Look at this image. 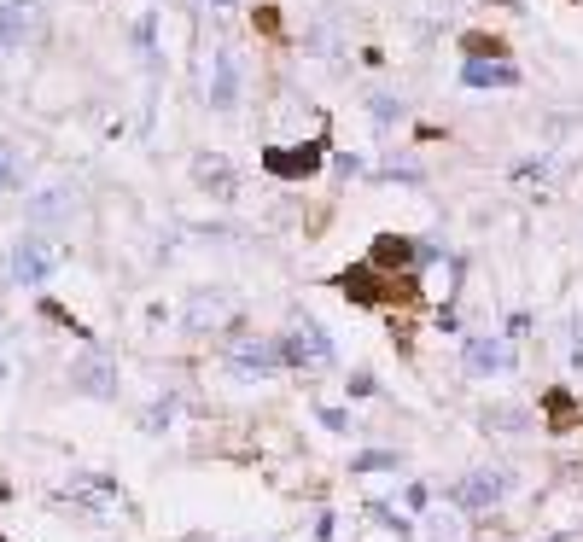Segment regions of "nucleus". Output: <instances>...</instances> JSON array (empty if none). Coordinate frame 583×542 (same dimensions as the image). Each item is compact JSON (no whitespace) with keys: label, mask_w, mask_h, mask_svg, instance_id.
Masks as SVG:
<instances>
[{"label":"nucleus","mask_w":583,"mask_h":542,"mask_svg":"<svg viewBox=\"0 0 583 542\" xmlns=\"http://www.w3.org/2000/svg\"><path fill=\"white\" fill-rule=\"evenodd\" d=\"M12 187H18V170H12V158L0 152V193H12Z\"/></svg>","instance_id":"obj_22"},{"label":"nucleus","mask_w":583,"mask_h":542,"mask_svg":"<svg viewBox=\"0 0 583 542\" xmlns=\"http://www.w3.org/2000/svg\"><path fill=\"white\" fill-rule=\"evenodd\" d=\"M374 373H350V397H374Z\"/></svg>","instance_id":"obj_20"},{"label":"nucleus","mask_w":583,"mask_h":542,"mask_svg":"<svg viewBox=\"0 0 583 542\" xmlns=\"http://www.w3.org/2000/svg\"><path fill=\"white\" fill-rule=\"evenodd\" d=\"M321 426H327V432H350V414H344V408H321Z\"/></svg>","instance_id":"obj_19"},{"label":"nucleus","mask_w":583,"mask_h":542,"mask_svg":"<svg viewBox=\"0 0 583 542\" xmlns=\"http://www.w3.org/2000/svg\"><path fill=\"white\" fill-rule=\"evenodd\" d=\"M403 467V455L397 449H368V455H356L350 461V473H397Z\"/></svg>","instance_id":"obj_17"},{"label":"nucleus","mask_w":583,"mask_h":542,"mask_svg":"<svg viewBox=\"0 0 583 542\" xmlns=\"http://www.w3.org/2000/svg\"><path fill=\"white\" fill-rule=\"evenodd\" d=\"M59 263H65V245H53L47 234L12 239V251H6V286H47Z\"/></svg>","instance_id":"obj_1"},{"label":"nucleus","mask_w":583,"mask_h":542,"mask_svg":"<svg viewBox=\"0 0 583 542\" xmlns=\"http://www.w3.org/2000/svg\"><path fill=\"white\" fill-rule=\"evenodd\" d=\"M461 76H467V88H514V82H519V70H514V65H502V59H496V65L473 59V65L461 70Z\"/></svg>","instance_id":"obj_14"},{"label":"nucleus","mask_w":583,"mask_h":542,"mask_svg":"<svg viewBox=\"0 0 583 542\" xmlns=\"http://www.w3.org/2000/svg\"><path fill=\"white\" fill-rule=\"evenodd\" d=\"M368 263H374V269H414V263H420V245L403 239V234H379Z\"/></svg>","instance_id":"obj_12"},{"label":"nucleus","mask_w":583,"mask_h":542,"mask_svg":"<svg viewBox=\"0 0 583 542\" xmlns=\"http://www.w3.org/2000/svg\"><path fill=\"white\" fill-rule=\"evenodd\" d=\"M222 315H228V298H222V292H193V298H187V333L222 327Z\"/></svg>","instance_id":"obj_13"},{"label":"nucleus","mask_w":583,"mask_h":542,"mask_svg":"<svg viewBox=\"0 0 583 542\" xmlns=\"http://www.w3.org/2000/svg\"><path fill=\"white\" fill-rule=\"evenodd\" d=\"M35 12H41V0H0V53L24 47V35L35 30Z\"/></svg>","instance_id":"obj_9"},{"label":"nucleus","mask_w":583,"mask_h":542,"mask_svg":"<svg viewBox=\"0 0 583 542\" xmlns=\"http://www.w3.org/2000/svg\"><path fill=\"white\" fill-rule=\"evenodd\" d=\"M70 391H76V397H100V403H111V397L123 391V379H117V362H111L105 350H88V356L70 368Z\"/></svg>","instance_id":"obj_6"},{"label":"nucleus","mask_w":583,"mask_h":542,"mask_svg":"<svg viewBox=\"0 0 583 542\" xmlns=\"http://www.w3.org/2000/svg\"><path fill=\"white\" fill-rule=\"evenodd\" d=\"M234 100H240V53L216 47L210 53V111H234Z\"/></svg>","instance_id":"obj_8"},{"label":"nucleus","mask_w":583,"mask_h":542,"mask_svg":"<svg viewBox=\"0 0 583 542\" xmlns=\"http://www.w3.org/2000/svg\"><path fill=\"white\" fill-rule=\"evenodd\" d=\"M397 111H403V105L391 100V94H379V100H374V117H379V123H391V117H397Z\"/></svg>","instance_id":"obj_21"},{"label":"nucleus","mask_w":583,"mask_h":542,"mask_svg":"<svg viewBox=\"0 0 583 542\" xmlns=\"http://www.w3.org/2000/svg\"><path fill=\"white\" fill-rule=\"evenodd\" d=\"M280 368H286V362H280V339H263V333L228 339V373H234V379H275Z\"/></svg>","instance_id":"obj_3"},{"label":"nucleus","mask_w":583,"mask_h":542,"mask_svg":"<svg viewBox=\"0 0 583 542\" xmlns=\"http://www.w3.org/2000/svg\"><path fill=\"white\" fill-rule=\"evenodd\" d=\"M321 158H327V140H309L304 152H269L263 164H269V175L298 181V175H315V170H321Z\"/></svg>","instance_id":"obj_11"},{"label":"nucleus","mask_w":583,"mask_h":542,"mask_svg":"<svg viewBox=\"0 0 583 542\" xmlns=\"http://www.w3.org/2000/svg\"><path fill=\"white\" fill-rule=\"evenodd\" d=\"M70 210H76V187H41L24 199V216H30L35 228H47V222H65Z\"/></svg>","instance_id":"obj_10"},{"label":"nucleus","mask_w":583,"mask_h":542,"mask_svg":"<svg viewBox=\"0 0 583 542\" xmlns=\"http://www.w3.org/2000/svg\"><path fill=\"white\" fill-rule=\"evenodd\" d=\"M496 420V432H525V408H496V414H484V426Z\"/></svg>","instance_id":"obj_18"},{"label":"nucleus","mask_w":583,"mask_h":542,"mask_svg":"<svg viewBox=\"0 0 583 542\" xmlns=\"http://www.w3.org/2000/svg\"><path fill=\"white\" fill-rule=\"evenodd\" d=\"M175 408H181V397H175V391L152 397V408L140 414V432H152V438H158V432H170V426H175Z\"/></svg>","instance_id":"obj_16"},{"label":"nucleus","mask_w":583,"mask_h":542,"mask_svg":"<svg viewBox=\"0 0 583 542\" xmlns=\"http://www.w3.org/2000/svg\"><path fill=\"white\" fill-rule=\"evenodd\" d=\"M0 385H6V362H0Z\"/></svg>","instance_id":"obj_23"},{"label":"nucleus","mask_w":583,"mask_h":542,"mask_svg":"<svg viewBox=\"0 0 583 542\" xmlns=\"http://www.w3.org/2000/svg\"><path fill=\"white\" fill-rule=\"evenodd\" d=\"M549 542H572V537H549Z\"/></svg>","instance_id":"obj_24"},{"label":"nucleus","mask_w":583,"mask_h":542,"mask_svg":"<svg viewBox=\"0 0 583 542\" xmlns=\"http://www.w3.org/2000/svg\"><path fill=\"white\" fill-rule=\"evenodd\" d=\"M193 175H199V187H210L216 199H234V170H228L222 158H199V164H193Z\"/></svg>","instance_id":"obj_15"},{"label":"nucleus","mask_w":583,"mask_h":542,"mask_svg":"<svg viewBox=\"0 0 583 542\" xmlns=\"http://www.w3.org/2000/svg\"><path fill=\"white\" fill-rule=\"evenodd\" d=\"M508 490H514V473H502V467H479V473H467L455 490H449V502H455L461 513H484V508H496Z\"/></svg>","instance_id":"obj_4"},{"label":"nucleus","mask_w":583,"mask_h":542,"mask_svg":"<svg viewBox=\"0 0 583 542\" xmlns=\"http://www.w3.org/2000/svg\"><path fill=\"white\" fill-rule=\"evenodd\" d=\"M461 362H467V373H473V379H490V373H508V368H514V350L496 339V333H467Z\"/></svg>","instance_id":"obj_7"},{"label":"nucleus","mask_w":583,"mask_h":542,"mask_svg":"<svg viewBox=\"0 0 583 542\" xmlns=\"http://www.w3.org/2000/svg\"><path fill=\"white\" fill-rule=\"evenodd\" d=\"M59 502H70L82 519L105 525L111 513L123 508V484H117V478H105V473H70V484L59 490Z\"/></svg>","instance_id":"obj_2"},{"label":"nucleus","mask_w":583,"mask_h":542,"mask_svg":"<svg viewBox=\"0 0 583 542\" xmlns=\"http://www.w3.org/2000/svg\"><path fill=\"white\" fill-rule=\"evenodd\" d=\"M280 362L286 368H333V339L315 321H304V327L280 333Z\"/></svg>","instance_id":"obj_5"}]
</instances>
